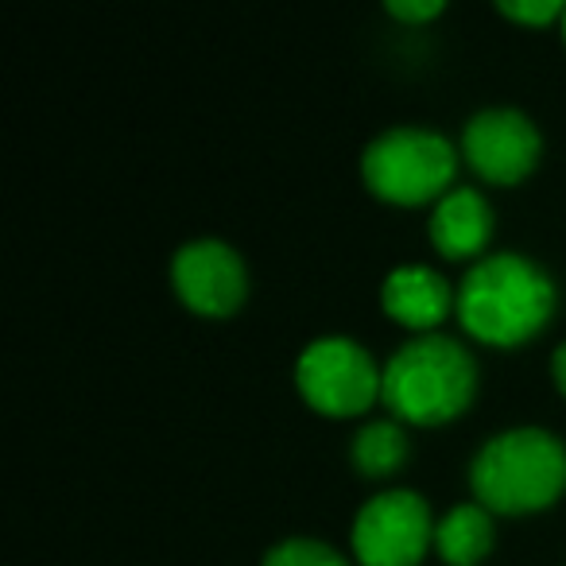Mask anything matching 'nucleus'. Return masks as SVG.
Wrapping results in <instances>:
<instances>
[{
    "instance_id": "13",
    "label": "nucleus",
    "mask_w": 566,
    "mask_h": 566,
    "mask_svg": "<svg viewBox=\"0 0 566 566\" xmlns=\"http://www.w3.org/2000/svg\"><path fill=\"white\" fill-rule=\"evenodd\" d=\"M260 566H349L331 543L307 539V535H292V539H280L264 555Z\"/></svg>"
},
{
    "instance_id": "3",
    "label": "nucleus",
    "mask_w": 566,
    "mask_h": 566,
    "mask_svg": "<svg viewBox=\"0 0 566 566\" xmlns=\"http://www.w3.org/2000/svg\"><path fill=\"white\" fill-rule=\"evenodd\" d=\"M470 489L501 516L547 509L566 489V442L547 427H509L473 454Z\"/></svg>"
},
{
    "instance_id": "7",
    "label": "nucleus",
    "mask_w": 566,
    "mask_h": 566,
    "mask_svg": "<svg viewBox=\"0 0 566 566\" xmlns=\"http://www.w3.org/2000/svg\"><path fill=\"white\" fill-rule=\"evenodd\" d=\"M462 156L481 179L512 187L535 171L543 156V136L527 113L512 109V105H493L465 120Z\"/></svg>"
},
{
    "instance_id": "1",
    "label": "nucleus",
    "mask_w": 566,
    "mask_h": 566,
    "mask_svg": "<svg viewBox=\"0 0 566 566\" xmlns=\"http://www.w3.org/2000/svg\"><path fill=\"white\" fill-rule=\"evenodd\" d=\"M555 280L524 252H485L458 283V323L485 346L512 349L535 338L555 315Z\"/></svg>"
},
{
    "instance_id": "2",
    "label": "nucleus",
    "mask_w": 566,
    "mask_h": 566,
    "mask_svg": "<svg viewBox=\"0 0 566 566\" xmlns=\"http://www.w3.org/2000/svg\"><path fill=\"white\" fill-rule=\"evenodd\" d=\"M478 396V361L458 338L419 334L403 342L385 365L380 400L403 423L439 427L458 419Z\"/></svg>"
},
{
    "instance_id": "4",
    "label": "nucleus",
    "mask_w": 566,
    "mask_h": 566,
    "mask_svg": "<svg viewBox=\"0 0 566 566\" xmlns=\"http://www.w3.org/2000/svg\"><path fill=\"white\" fill-rule=\"evenodd\" d=\"M458 171V148L434 128L392 125L361 151V179L377 198L396 206L439 202Z\"/></svg>"
},
{
    "instance_id": "14",
    "label": "nucleus",
    "mask_w": 566,
    "mask_h": 566,
    "mask_svg": "<svg viewBox=\"0 0 566 566\" xmlns=\"http://www.w3.org/2000/svg\"><path fill=\"white\" fill-rule=\"evenodd\" d=\"M496 12L516 24H527V28H547L551 20H563L566 4L563 0H501Z\"/></svg>"
},
{
    "instance_id": "5",
    "label": "nucleus",
    "mask_w": 566,
    "mask_h": 566,
    "mask_svg": "<svg viewBox=\"0 0 566 566\" xmlns=\"http://www.w3.org/2000/svg\"><path fill=\"white\" fill-rule=\"evenodd\" d=\"M385 369L373 361V354L357 338L326 334L315 338L295 361V385L300 396L315 411L334 419L361 416L377 403Z\"/></svg>"
},
{
    "instance_id": "16",
    "label": "nucleus",
    "mask_w": 566,
    "mask_h": 566,
    "mask_svg": "<svg viewBox=\"0 0 566 566\" xmlns=\"http://www.w3.org/2000/svg\"><path fill=\"white\" fill-rule=\"evenodd\" d=\"M551 373H555V385H558V392L566 396V342H558L555 357H551Z\"/></svg>"
},
{
    "instance_id": "6",
    "label": "nucleus",
    "mask_w": 566,
    "mask_h": 566,
    "mask_svg": "<svg viewBox=\"0 0 566 566\" xmlns=\"http://www.w3.org/2000/svg\"><path fill=\"white\" fill-rule=\"evenodd\" d=\"M431 504L416 489H385L354 516V555L361 566H419L434 543Z\"/></svg>"
},
{
    "instance_id": "12",
    "label": "nucleus",
    "mask_w": 566,
    "mask_h": 566,
    "mask_svg": "<svg viewBox=\"0 0 566 566\" xmlns=\"http://www.w3.org/2000/svg\"><path fill=\"white\" fill-rule=\"evenodd\" d=\"M408 450V434H403V427L396 419H373L354 434L349 458H354L357 473H365V478H388V473H396L403 465Z\"/></svg>"
},
{
    "instance_id": "11",
    "label": "nucleus",
    "mask_w": 566,
    "mask_h": 566,
    "mask_svg": "<svg viewBox=\"0 0 566 566\" xmlns=\"http://www.w3.org/2000/svg\"><path fill=\"white\" fill-rule=\"evenodd\" d=\"M434 551L450 566H478L493 551V512L478 501H462L434 524Z\"/></svg>"
},
{
    "instance_id": "9",
    "label": "nucleus",
    "mask_w": 566,
    "mask_h": 566,
    "mask_svg": "<svg viewBox=\"0 0 566 566\" xmlns=\"http://www.w3.org/2000/svg\"><path fill=\"white\" fill-rule=\"evenodd\" d=\"M454 300L458 292H450L447 275H439L431 264H400L380 283V307L388 311V318L419 334H431Z\"/></svg>"
},
{
    "instance_id": "8",
    "label": "nucleus",
    "mask_w": 566,
    "mask_h": 566,
    "mask_svg": "<svg viewBox=\"0 0 566 566\" xmlns=\"http://www.w3.org/2000/svg\"><path fill=\"white\" fill-rule=\"evenodd\" d=\"M175 295L187 303L195 315L226 318L249 295V268L241 252L221 237H198V241L179 244L171 260Z\"/></svg>"
},
{
    "instance_id": "17",
    "label": "nucleus",
    "mask_w": 566,
    "mask_h": 566,
    "mask_svg": "<svg viewBox=\"0 0 566 566\" xmlns=\"http://www.w3.org/2000/svg\"><path fill=\"white\" fill-rule=\"evenodd\" d=\"M558 28H563V40H566V12H563V20H558Z\"/></svg>"
},
{
    "instance_id": "15",
    "label": "nucleus",
    "mask_w": 566,
    "mask_h": 566,
    "mask_svg": "<svg viewBox=\"0 0 566 566\" xmlns=\"http://www.w3.org/2000/svg\"><path fill=\"white\" fill-rule=\"evenodd\" d=\"M385 9L392 12L396 20H403V24H423V20L439 17L447 4H442V0H388Z\"/></svg>"
},
{
    "instance_id": "10",
    "label": "nucleus",
    "mask_w": 566,
    "mask_h": 566,
    "mask_svg": "<svg viewBox=\"0 0 566 566\" xmlns=\"http://www.w3.org/2000/svg\"><path fill=\"white\" fill-rule=\"evenodd\" d=\"M434 249L450 260L478 256L485 252L489 237H493V210H489L485 195L473 187H450L447 195L434 202L431 221H427Z\"/></svg>"
}]
</instances>
